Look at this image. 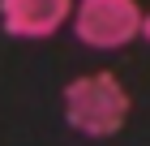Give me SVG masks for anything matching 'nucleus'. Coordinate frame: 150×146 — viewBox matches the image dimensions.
I'll return each mask as SVG.
<instances>
[{
	"instance_id": "1",
	"label": "nucleus",
	"mask_w": 150,
	"mask_h": 146,
	"mask_svg": "<svg viewBox=\"0 0 150 146\" xmlns=\"http://www.w3.org/2000/svg\"><path fill=\"white\" fill-rule=\"evenodd\" d=\"M129 90L120 86L116 73L99 69V73H81L64 86V120L86 137H112L120 133V125L129 120Z\"/></svg>"
},
{
	"instance_id": "2",
	"label": "nucleus",
	"mask_w": 150,
	"mask_h": 146,
	"mask_svg": "<svg viewBox=\"0 0 150 146\" xmlns=\"http://www.w3.org/2000/svg\"><path fill=\"white\" fill-rule=\"evenodd\" d=\"M142 22L146 9L137 0H77L73 9V34L99 52H116L142 39Z\"/></svg>"
},
{
	"instance_id": "3",
	"label": "nucleus",
	"mask_w": 150,
	"mask_h": 146,
	"mask_svg": "<svg viewBox=\"0 0 150 146\" xmlns=\"http://www.w3.org/2000/svg\"><path fill=\"white\" fill-rule=\"evenodd\" d=\"M77 0H0V26L13 39H52L73 22Z\"/></svg>"
},
{
	"instance_id": "4",
	"label": "nucleus",
	"mask_w": 150,
	"mask_h": 146,
	"mask_svg": "<svg viewBox=\"0 0 150 146\" xmlns=\"http://www.w3.org/2000/svg\"><path fill=\"white\" fill-rule=\"evenodd\" d=\"M142 39L150 43V13H146V22H142Z\"/></svg>"
}]
</instances>
